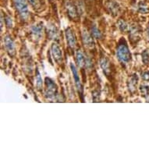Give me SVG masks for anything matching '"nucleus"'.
I'll return each mask as SVG.
<instances>
[{"label":"nucleus","mask_w":149,"mask_h":149,"mask_svg":"<svg viewBox=\"0 0 149 149\" xmlns=\"http://www.w3.org/2000/svg\"><path fill=\"white\" fill-rule=\"evenodd\" d=\"M141 78L145 81H149V71L144 72L143 73L141 74Z\"/></svg>","instance_id":"obj_25"},{"label":"nucleus","mask_w":149,"mask_h":149,"mask_svg":"<svg viewBox=\"0 0 149 149\" xmlns=\"http://www.w3.org/2000/svg\"><path fill=\"white\" fill-rule=\"evenodd\" d=\"M100 66L106 77H109L111 74V63L105 56H102L100 59Z\"/></svg>","instance_id":"obj_10"},{"label":"nucleus","mask_w":149,"mask_h":149,"mask_svg":"<svg viewBox=\"0 0 149 149\" xmlns=\"http://www.w3.org/2000/svg\"><path fill=\"white\" fill-rule=\"evenodd\" d=\"M116 56L119 61L123 65H127L131 60V53L124 39L122 38L116 49Z\"/></svg>","instance_id":"obj_1"},{"label":"nucleus","mask_w":149,"mask_h":149,"mask_svg":"<svg viewBox=\"0 0 149 149\" xmlns=\"http://www.w3.org/2000/svg\"><path fill=\"white\" fill-rule=\"evenodd\" d=\"M70 69H71L72 73H73V76L75 84H76V87H77V89H78V93L80 94V95L83 96V86H82V84L80 82V76L78 74V69H76V66L72 63H70Z\"/></svg>","instance_id":"obj_4"},{"label":"nucleus","mask_w":149,"mask_h":149,"mask_svg":"<svg viewBox=\"0 0 149 149\" xmlns=\"http://www.w3.org/2000/svg\"><path fill=\"white\" fill-rule=\"evenodd\" d=\"M27 1L30 6L34 9H38L42 6V3L40 0H27Z\"/></svg>","instance_id":"obj_21"},{"label":"nucleus","mask_w":149,"mask_h":149,"mask_svg":"<svg viewBox=\"0 0 149 149\" xmlns=\"http://www.w3.org/2000/svg\"><path fill=\"white\" fill-rule=\"evenodd\" d=\"M117 27H118L119 30L122 31V32H125V31H127V30H128V28H129L127 24L123 20H119V21H118V23H117Z\"/></svg>","instance_id":"obj_18"},{"label":"nucleus","mask_w":149,"mask_h":149,"mask_svg":"<svg viewBox=\"0 0 149 149\" xmlns=\"http://www.w3.org/2000/svg\"><path fill=\"white\" fill-rule=\"evenodd\" d=\"M45 97L48 99H55L58 94V88L52 79L45 78Z\"/></svg>","instance_id":"obj_2"},{"label":"nucleus","mask_w":149,"mask_h":149,"mask_svg":"<svg viewBox=\"0 0 149 149\" xmlns=\"http://www.w3.org/2000/svg\"><path fill=\"white\" fill-rule=\"evenodd\" d=\"M140 92H141V96L144 98H147L149 95V87L147 85H141Z\"/></svg>","instance_id":"obj_19"},{"label":"nucleus","mask_w":149,"mask_h":149,"mask_svg":"<svg viewBox=\"0 0 149 149\" xmlns=\"http://www.w3.org/2000/svg\"><path fill=\"white\" fill-rule=\"evenodd\" d=\"M47 34L48 37L50 39H53V40H55V39L58 38L59 36V31L57 28L55 27V25L54 24H52V23H49L47 25Z\"/></svg>","instance_id":"obj_12"},{"label":"nucleus","mask_w":149,"mask_h":149,"mask_svg":"<svg viewBox=\"0 0 149 149\" xmlns=\"http://www.w3.org/2000/svg\"><path fill=\"white\" fill-rule=\"evenodd\" d=\"M138 10H139V12L142 13H146L148 11V6L145 3L141 2L138 5Z\"/></svg>","instance_id":"obj_22"},{"label":"nucleus","mask_w":149,"mask_h":149,"mask_svg":"<svg viewBox=\"0 0 149 149\" xmlns=\"http://www.w3.org/2000/svg\"><path fill=\"white\" fill-rule=\"evenodd\" d=\"M147 34H148V36L149 37V25H148V28H147Z\"/></svg>","instance_id":"obj_26"},{"label":"nucleus","mask_w":149,"mask_h":149,"mask_svg":"<svg viewBox=\"0 0 149 149\" xmlns=\"http://www.w3.org/2000/svg\"><path fill=\"white\" fill-rule=\"evenodd\" d=\"M148 102H149V101H148Z\"/></svg>","instance_id":"obj_27"},{"label":"nucleus","mask_w":149,"mask_h":149,"mask_svg":"<svg viewBox=\"0 0 149 149\" xmlns=\"http://www.w3.org/2000/svg\"><path fill=\"white\" fill-rule=\"evenodd\" d=\"M106 8L109 10V12L110 13V14H112L113 17L118 15L119 9H120L119 4L115 1H113V0H110V1L108 2L107 4H106Z\"/></svg>","instance_id":"obj_11"},{"label":"nucleus","mask_w":149,"mask_h":149,"mask_svg":"<svg viewBox=\"0 0 149 149\" xmlns=\"http://www.w3.org/2000/svg\"><path fill=\"white\" fill-rule=\"evenodd\" d=\"M142 61L145 65L149 64V53L147 51H144L142 53Z\"/></svg>","instance_id":"obj_23"},{"label":"nucleus","mask_w":149,"mask_h":149,"mask_svg":"<svg viewBox=\"0 0 149 149\" xmlns=\"http://www.w3.org/2000/svg\"><path fill=\"white\" fill-rule=\"evenodd\" d=\"M4 46L6 49V52L9 55L13 56L15 55V45L13 39L9 35H6L4 37Z\"/></svg>","instance_id":"obj_8"},{"label":"nucleus","mask_w":149,"mask_h":149,"mask_svg":"<svg viewBox=\"0 0 149 149\" xmlns=\"http://www.w3.org/2000/svg\"><path fill=\"white\" fill-rule=\"evenodd\" d=\"M130 32L132 37H137L138 34H139V28H138V25H131L130 28Z\"/></svg>","instance_id":"obj_20"},{"label":"nucleus","mask_w":149,"mask_h":149,"mask_svg":"<svg viewBox=\"0 0 149 149\" xmlns=\"http://www.w3.org/2000/svg\"><path fill=\"white\" fill-rule=\"evenodd\" d=\"M51 51H52V55L54 60L59 64L61 63V62L63 60V53L59 44L54 42L51 46Z\"/></svg>","instance_id":"obj_7"},{"label":"nucleus","mask_w":149,"mask_h":149,"mask_svg":"<svg viewBox=\"0 0 149 149\" xmlns=\"http://www.w3.org/2000/svg\"><path fill=\"white\" fill-rule=\"evenodd\" d=\"M5 22H6V27L8 28H13V20H12V18L9 16H6L5 17Z\"/></svg>","instance_id":"obj_24"},{"label":"nucleus","mask_w":149,"mask_h":149,"mask_svg":"<svg viewBox=\"0 0 149 149\" xmlns=\"http://www.w3.org/2000/svg\"><path fill=\"white\" fill-rule=\"evenodd\" d=\"M65 34H66V42L68 44V46L71 48L72 49H73L77 44V39H76V36L73 30L70 28H67L65 30Z\"/></svg>","instance_id":"obj_5"},{"label":"nucleus","mask_w":149,"mask_h":149,"mask_svg":"<svg viewBox=\"0 0 149 149\" xmlns=\"http://www.w3.org/2000/svg\"><path fill=\"white\" fill-rule=\"evenodd\" d=\"M91 34L94 37V38L102 39V32L98 30V28H97L96 25H93L91 27Z\"/></svg>","instance_id":"obj_16"},{"label":"nucleus","mask_w":149,"mask_h":149,"mask_svg":"<svg viewBox=\"0 0 149 149\" xmlns=\"http://www.w3.org/2000/svg\"><path fill=\"white\" fill-rule=\"evenodd\" d=\"M138 77L137 74H133L130 76L128 81H127V88L128 90L131 93L135 92L136 89H137V85H138Z\"/></svg>","instance_id":"obj_13"},{"label":"nucleus","mask_w":149,"mask_h":149,"mask_svg":"<svg viewBox=\"0 0 149 149\" xmlns=\"http://www.w3.org/2000/svg\"><path fill=\"white\" fill-rule=\"evenodd\" d=\"M76 62L80 68H83V67L86 66L87 57L84 55L81 50H78L76 53Z\"/></svg>","instance_id":"obj_14"},{"label":"nucleus","mask_w":149,"mask_h":149,"mask_svg":"<svg viewBox=\"0 0 149 149\" xmlns=\"http://www.w3.org/2000/svg\"><path fill=\"white\" fill-rule=\"evenodd\" d=\"M66 9H67V13H68V15L70 18H72V19L78 18L79 14H78V9L75 5H73L71 3H66Z\"/></svg>","instance_id":"obj_15"},{"label":"nucleus","mask_w":149,"mask_h":149,"mask_svg":"<svg viewBox=\"0 0 149 149\" xmlns=\"http://www.w3.org/2000/svg\"><path fill=\"white\" fill-rule=\"evenodd\" d=\"M14 6L18 11L20 17H21L22 20L28 19L29 16V9H28V4L25 0H13Z\"/></svg>","instance_id":"obj_3"},{"label":"nucleus","mask_w":149,"mask_h":149,"mask_svg":"<svg viewBox=\"0 0 149 149\" xmlns=\"http://www.w3.org/2000/svg\"><path fill=\"white\" fill-rule=\"evenodd\" d=\"M82 41L86 48H88V49H94V42L92 36L85 30L82 31Z\"/></svg>","instance_id":"obj_9"},{"label":"nucleus","mask_w":149,"mask_h":149,"mask_svg":"<svg viewBox=\"0 0 149 149\" xmlns=\"http://www.w3.org/2000/svg\"><path fill=\"white\" fill-rule=\"evenodd\" d=\"M30 33H31L32 38L35 41H38L42 38V34H43V25L42 23H38L33 25L30 29Z\"/></svg>","instance_id":"obj_6"},{"label":"nucleus","mask_w":149,"mask_h":149,"mask_svg":"<svg viewBox=\"0 0 149 149\" xmlns=\"http://www.w3.org/2000/svg\"><path fill=\"white\" fill-rule=\"evenodd\" d=\"M42 85H43V82H42V77L39 71L37 69L36 70V86H37V88L38 90H42Z\"/></svg>","instance_id":"obj_17"}]
</instances>
